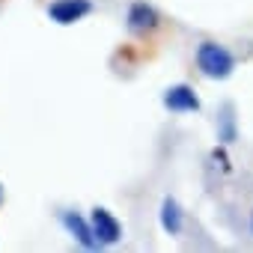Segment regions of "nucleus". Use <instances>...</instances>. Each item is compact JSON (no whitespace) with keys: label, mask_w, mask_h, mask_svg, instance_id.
Instances as JSON below:
<instances>
[{"label":"nucleus","mask_w":253,"mask_h":253,"mask_svg":"<svg viewBox=\"0 0 253 253\" xmlns=\"http://www.w3.org/2000/svg\"><path fill=\"white\" fill-rule=\"evenodd\" d=\"M194 60H197L200 75L209 78V81H226V78L235 72V54H232L226 45L211 42V39H206V42L197 45Z\"/></svg>","instance_id":"obj_1"},{"label":"nucleus","mask_w":253,"mask_h":253,"mask_svg":"<svg viewBox=\"0 0 253 253\" xmlns=\"http://www.w3.org/2000/svg\"><path fill=\"white\" fill-rule=\"evenodd\" d=\"M89 226H92V235H95L98 247H113V244L122 241V223H119V217H116L110 209H104V206H95V209H92Z\"/></svg>","instance_id":"obj_2"},{"label":"nucleus","mask_w":253,"mask_h":253,"mask_svg":"<svg viewBox=\"0 0 253 253\" xmlns=\"http://www.w3.org/2000/svg\"><path fill=\"white\" fill-rule=\"evenodd\" d=\"M161 104L170 113H197L203 107V101H200V95L191 84H170L161 92Z\"/></svg>","instance_id":"obj_3"},{"label":"nucleus","mask_w":253,"mask_h":253,"mask_svg":"<svg viewBox=\"0 0 253 253\" xmlns=\"http://www.w3.org/2000/svg\"><path fill=\"white\" fill-rule=\"evenodd\" d=\"M158 24H161V15H158V9L152 3H146V0H134L128 6V12H125V27H128V33H134V36H146Z\"/></svg>","instance_id":"obj_4"},{"label":"nucleus","mask_w":253,"mask_h":253,"mask_svg":"<svg viewBox=\"0 0 253 253\" xmlns=\"http://www.w3.org/2000/svg\"><path fill=\"white\" fill-rule=\"evenodd\" d=\"M92 12V0H54L48 3V18L60 27H72Z\"/></svg>","instance_id":"obj_5"},{"label":"nucleus","mask_w":253,"mask_h":253,"mask_svg":"<svg viewBox=\"0 0 253 253\" xmlns=\"http://www.w3.org/2000/svg\"><path fill=\"white\" fill-rule=\"evenodd\" d=\"M60 223L66 226V232H69L84 250H98V241H95V235H92L89 217H84L81 211H60Z\"/></svg>","instance_id":"obj_6"},{"label":"nucleus","mask_w":253,"mask_h":253,"mask_svg":"<svg viewBox=\"0 0 253 253\" xmlns=\"http://www.w3.org/2000/svg\"><path fill=\"white\" fill-rule=\"evenodd\" d=\"M158 223L167 235H182L185 229V211L179 206L176 197H164L161 200V209H158Z\"/></svg>","instance_id":"obj_7"},{"label":"nucleus","mask_w":253,"mask_h":253,"mask_svg":"<svg viewBox=\"0 0 253 253\" xmlns=\"http://www.w3.org/2000/svg\"><path fill=\"white\" fill-rule=\"evenodd\" d=\"M217 140H223V143L235 140V119H232V107L229 104H226V116H223V125H220V131H217Z\"/></svg>","instance_id":"obj_8"},{"label":"nucleus","mask_w":253,"mask_h":253,"mask_svg":"<svg viewBox=\"0 0 253 253\" xmlns=\"http://www.w3.org/2000/svg\"><path fill=\"white\" fill-rule=\"evenodd\" d=\"M211 158H214V161H220V170H223V173H229V158H226V152H223V149H214V152H211Z\"/></svg>","instance_id":"obj_9"},{"label":"nucleus","mask_w":253,"mask_h":253,"mask_svg":"<svg viewBox=\"0 0 253 253\" xmlns=\"http://www.w3.org/2000/svg\"><path fill=\"white\" fill-rule=\"evenodd\" d=\"M0 203H3V185H0Z\"/></svg>","instance_id":"obj_10"},{"label":"nucleus","mask_w":253,"mask_h":253,"mask_svg":"<svg viewBox=\"0 0 253 253\" xmlns=\"http://www.w3.org/2000/svg\"><path fill=\"white\" fill-rule=\"evenodd\" d=\"M250 232H253V214H250Z\"/></svg>","instance_id":"obj_11"}]
</instances>
